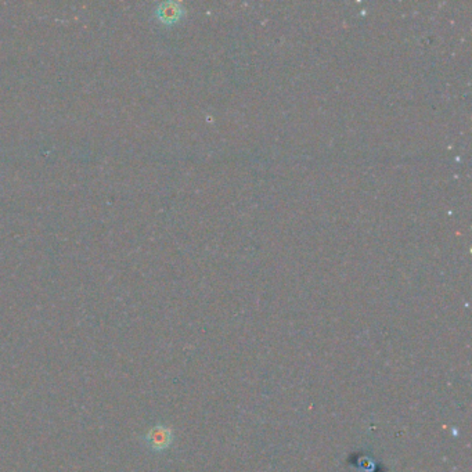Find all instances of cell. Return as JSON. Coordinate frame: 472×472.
Masks as SVG:
<instances>
[{
  "mask_svg": "<svg viewBox=\"0 0 472 472\" xmlns=\"http://www.w3.org/2000/svg\"><path fill=\"white\" fill-rule=\"evenodd\" d=\"M150 440L153 442L154 447H164L169 440V435L167 429H154L150 433Z\"/></svg>",
  "mask_w": 472,
  "mask_h": 472,
  "instance_id": "cell-2",
  "label": "cell"
},
{
  "mask_svg": "<svg viewBox=\"0 0 472 472\" xmlns=\"http://www.w3.org/2000/svg\"><path fill=\"white\" fill-rule=\"evenodd\" d=\"M158 16L165 23H173L182 16V9L176 3H167L158 10Z\"/></svg>",
  "mask_w": 472,
  "mask_h": 472,
  "instance_id": "cell-1",
  "label": "cell"
}]
</instances>
